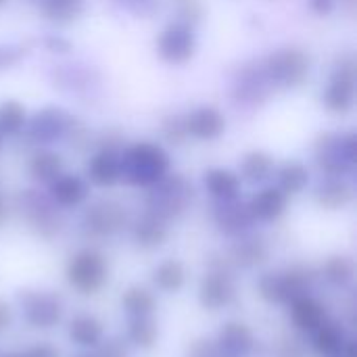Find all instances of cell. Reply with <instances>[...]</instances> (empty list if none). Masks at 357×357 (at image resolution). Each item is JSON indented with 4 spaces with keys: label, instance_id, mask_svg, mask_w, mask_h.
I'll return each mask as SVG.
<instances>
[{
    "label": "cell",
    "instance_id": "obj_1",
    "mask_svg": "<svg viewBox=\"0 0 357 357\" xmlns=\"http://www.w3.org/2000/svg\"><path fill=\"white\" fill-rule=\"evenodd\" d=\"M172 169L169 153L151 140H140L121 151V180L132 186L149 188L163 180Z\"/></svg>",
    "mask_w": 357,
    "mask_h": 357
},
{
    "label": "cell",
    "instance_id": "obj_2",
    "mask_svg": "<svg viewBox=\"0 0 357 357\" xmlns=\"http://www.w3.org/2000/svg\"><path fill=\"white\" fill-rule=\"evenodd\" d=\"M316 270L305 264H293L282 270L266 272L257 280V295L270 305H289L293 299L312 293Z\"/></svg>",
    "mask_w": 357,
    "mask_h": 357
},
{
    "label": "cell",
    "instance_id": "obj_3",
    "mask_svg": "<svg viewBox=\"0 0 357 357\" xmlns=\"http://www.w3.org/2000/svg\"><path fill=\"white\" fill-rule=\"evenodd\" d=\"M195 201L192 184L180 174H167L157 184L149 186L144 207L146 213H153L165 222L182 218Z\"/></svg>",
    "mask_w": 357,
    "mask_h": 357
},
{
    "label": "cell",
    "instance_id": "obj_4",
    "mask_svg": "<svg viewBox=\"0 0 357 357\" xmlns=\"http://www.w3.org/2000/svg\"><path fill=\"white\" fill-rule=\"evenodd\" d=\"M65 280L75 293L92 297L109 282V261L98 249L84 247L69 257L65 266Z\"/></svg>",
    "mask_w": 357,
    "mask_h": 357
},
{
    "label": "cell",
    "instance_id": "obj_5",
    "mask_svg": "<svg viewBox=\"0 0 357 357\" xmlns=\"http://www.w3.org/2000/svg\"><path fill=\"white\" fill-rule=\"evenodd\" d=\"M238 289L234 280V268L228 257L211 255L209 272L199 282V303L207 312H222L236 301Z\"/></svg>",
    "mask_w": 357,
    "mask_h": 357
},
{
    "label": "cell",
    "instance_id": "obj_6",
    "mask_svg": "<svg viewBox=\"0 0 357 357\" xmlns=\"http://www.w3.org/2000/svg\"><path fill=\"white\" fill-rule=\"evenodd\" d=\"M314 161L322 174L345 178L354 172L357 163L356 134L322 132L314 144Z\"/></svg>",
    "mask_w": 357,
    "mask_h": 357
},
{
    "label": "cell",
    "instance_id": "obj_7",
    "mask_svg": "<svg viewBox=\"0 0 357 357\" xmlns=\"http://www.w3.org/2000/svg\"><path fill=\"white\" fill-rule=\"evenodd\" d=\"M274 88H299L312 73V56L299 46H282L261 63Z\"/></svg>",
    "mask_w": 357,
    "mask_h": 357
},
{
    "label": "cell",
    "instance_id": "obj_8",
    "mask_svg": "<svg viewBox=\"0 0 357 357\" xmlns=\"http://www.w3.org/2000/svg\"><path fill=\"white\" fill-rule=\"evenodd\" d=\"M17 303L23 322L36 331H50L61 324L65 303L59 293L44 289H23L17 293Z\"/></svg>",
    "mask_w": 357,
    "mask_h": 357
},
{
    "label": "cell",
    "instance_id": "obj_9",
    "mask_svg": "<svg viewBox=\"0 0 357 357\" xmlns=\"http://www.w3.org/2000/svg\"><path fill=\"white\" fill-rule=\"evenodd\" d=\"M17 207L27 228L40 238L52 241L63 230L59 207L48 197L40 195L38 190H23L17 197Z\"/></svg>",
    "mask_w": 357,
    "mask_h": 357
},
{
    "label": "cell",
    "instance_id": "obj_10",
    "mask_svg": "<svg viewBox=\"0 0 357 357\" xmlns=\"http://www.w3.org/2000/svg\"><path fill=\"white\" fill-rule=\"evenodd\" d=\"M324 107L335 115H347L356 105V61L351 54L337 59L328 86L322 94Z\"/></svg>",
    "mask_w": 357,
    "mask_h": 357
},
{
    "label": "cell",
    "instance_id": "obj_11",
    "mask_svg": "<svg viewBox=\"0 0 357 357\" xmlns=\"http://www.w3.org/2000/svg\"><path fill=\"white\" fill-rule=\"evenodd\" d=\"M128 226V209L115 199H98L86 207L82 230L90 238H111Z\"/></svg>",
    "mask_w": 357,
    "mask_h": 357
},
{
    "label": "cell",
    "instance_id": "obj_12",
    "mask_svg": "<svg viewBox=\"0 0 357 357\" xmlns=\"http://www.w3.org/2000/svg\"><path fill=\"white\" fill-rule=\"evenodd\" d=\"M197 48H199V42H197L195 27H188L180 21L165 25L159 31L157 42H155V50L159 59L172 67L186 65L197 54Z\"/></svg>",
    "mask_w": 357,
    "mask_h": 357
},
{
    "label": "cell",
    "instance_id": "obj_13",
    "mask_svg": "<svg viewBox=\"0 0 357 357\" xmlns=\"http://www.w3.org/2000/svg\"><path fill=\"white\" fill-rule=\"evenodd\" d=\"M75 119L61 107H44L40 109L25 126L27 136L38 144H52L69 136Z\"/></svg>",
    "mask_w": 357,
    "mask_h": 357
},
{
    "label": "cell",
    "instance_id": "obj_14",
    "mask_svg": "<svg viewBox=\"0 0 357 357\" xmlns=\"http://www.w3.org/2000/svg\"><path fill=\"white\" fill-rule=\"evenodd\" d=\"M184 126L190 138L201 140V142H211L224 136L228 121H226V115L218 107L201 105L192 109L188 115H184Z\"/></svg>",
    "mask_w": 357,
    "mask_h": 357
},
{
    "label": "cell",
    "instance_id": "obj_15",
    "mask_svg": "<svg viewBox=\"0 0 357 357\" xmlns=\"http://www.w3.org/2000/svg\"><path fill=\"white\" fill-rule=\"evenodd\" d=\"M213 224L215 228L230 238H236L241 234L251 232L255 220L249 211V205L243 203L241 199H232V201H220L213 207Z\"/></svg>",
    "mask_w": 357,
    "mask_h": 357
},
{
    "label": "cell",
    "instance_id": "obj_16",
    "mask_svg": "<svg viewBox=\"0 0 357 357\" xmlns=\"http://www.w3.org/2000/svg\"><path fill=\"white\" fill-rule=\"evenodd\" d=\"M226 257L230 259L232 268L255 270L270 259V245L261 234L247 232V234H241L234 238Z\"/></svg>",
    "mask_w": 357,
    "mask_h": 357
},
{
    "label": "cell",
    "instance_id": "obj_17",
    "mask_svg": "<svg viewBox=\"0 0 357 357\" xmlns=\"http://www.w3.org/2000/svg\"><path fill=\"white\" fill-rule=\"evenodd\" d=\"M90 197V184L77 174H61L48 184V199L59 209L82 207Z\"/></svg>",
    "mask_w": 357,
    "mask_h": 357
},
{
    "label": "cell",
    "instance_id": "obj_18",
    "mask_svg": "<svg viewBox=\"0 0 357 357\" xmlns=\"http://www.w3.org/2000/svg\"><path fill=\"white\" fill-rule=\"evenodd\" d=\"M220 354L224 357H247L253 354L257 341L255 335L251 331L249 324L238 322V320H230L226 322L220 331L218 337L213 339Z\"/></svg>",
    "mask_w": 357,
    "mask_h": 357
},
{
    "label": "cell",
    "instance_id": "obj_19",
    "mask_svg": "<svg viewBox=\"0 0 357 357\" xmlns=\"http://www.w3.org/2000/svg\"><path fill=\"white\" fill-rule=\"evenodd\" d=\"M88 180L94 186L111 188L121 180V149L98 146L96 153L88 159Z\"/></svg>",
    "mask_w": 357,
    "mask_h": 357
},
{
    "label": "cell",
    "instance_id": "obj_20",
    "mask_svg": "<svg viewBox=\"0 0 357 357\" xmlns=\"http://www.w3.org/2000/svg\"><path fill=\"white\" fill-rule=\"evenodd\" d=\"M249 211L255 222L272 224L280 220L289 209V197L278 186H264L249 199Z\"/></svg>",
    "mask_w": 357,
    "mask_h": 357
},
{
    "label": "cell",
    "instance_id": "obj_21",
    "mask_svg": "<svg viewBox=\"0 0 357 357\" xmlns=\"http://www.w3.org/2000/svg\"><path fill=\"white\" fill-rule=\"evenodd\" d=\"M289 316H291L293 326L305 335H312L318 326H322L328 320L326 305L312 293L293 299L289 303Z\"/></svg>",
    "mask_w": 357,
    "mask_h": 357
},
{
    "label": "cell",
    "instance_id": "obj_22",
    "mask_svg": "<svg viewBox=\"0 0 357 357\" xmlns=\"http://www.w3.org/2000/svg\"><path fill=\"white\" fill-rule=\"evenodd\" d=\"M354 197H356L354 186L345 178H337V176H326L314 190L316 203L326 211L345 209L347 205L354 203Z\"/></svg>",
    "mask_w": 357,
    "mask_h": 357
},
{
    "label": "cell",
    "instance_id": "obj_23",
    "mask_svg": "<svg viewBox=\"0 0 357 357\" xmlns=\"http://www.w3.org/2000/svg\"><path fill=\"white\" fill-rule=\"evenodd\" d=\"M169 238V226L165 220L153 215V213H142L134 226H132V241L136 243V247L144 249V251H153L159 249L167 243Z\"/></svg>",
    "mask_w": 357,
    "mask_h": 357
},
{
    "label": "cell",
    "instance_id": "obj_24",
    "mask_svg": "<svg viewBox=\"0 0 357 357\" xmlns=\"http://www.w3.org/2000/svg\"><path fill=\"white\" fill-rule=\"evenodd\" d=\"M69 341L79 349H94L105 339V324L94 314H75L67 324Z\"/></svg>",
    "mask_w": 357,
    "mask_h": 357
},
{
    "label": "cell",
    "instance_id": "obj_25",
    "mask_svg": "<svg viewBox=\"0 0 357 357\" xmlns=\"http://www.w3.org/2000/svg\"><path fill=\"white\" fill-rule=\"evenodd\" d=\"M272 82L268 79L266 71H264V65L259 67H247L241 77L236 79L234 84V94L238 100L243 102H251V105H257V102H264L268 100L270 92H272Z\"/></svg>",
    "mask_w": 357,
    "mask_h": 357
},
{
    "label": "cell",
    "instance_id": "obj_26",
    "mask_svg": "<svg viewBox=\"0 0 357 357\" xmlns=\"http://www.w3.org/2000/svg\"><path fill=\"white\" fill-rule=\"evenodd\" d=\"M203 186L209 192V197L220 203V201H232L241 197L243 180L236 172L226 169V167H211L203 174Z\"/></svg>",
    "mask_w": 357,
    "mask_h": 357
},
{
    "label": "cell",
    "instance_id": "obj_27",
    "mask_svg": "<svg viewBox=\"0 0 357 357\" xmlns=\"http://www.w3.org/2000/svg\"><path fill=\"white\" fill-rule=\"evenodd\" d=\"M151 280L157 291H161L165 295H176L186 284V268L180 259L167 257L153 268Z\"/></svg>",
    "mask_w": 357,
    "mask_h": 357
},
{
    "label": "cell",
    "instance_id": "obj_28",
    "mask_svg": "<svg viewBox=\"0 0 357 357\" xmlns=\"http://www.w3.org/2000/svg\"><path fill=\"white\" fill-rule=\"evenodd\" d=\"M347 339L349 337L345 333V326L339 320L328 318L322 326H318L312 333V347H314V351L318 356L335 357L339 356V351H341V347L345 345Z\"/></svg>",
    "mask_w": 357,
    "mask_h": 357
},
{
    "label": "cell",
    "instance_id": "obj_29",
    "mask_svg": "<svg viewBox=\"0 0 357 357\" xmlns=\"http://www.w3.org/2000/svg\"><path fill=\"white\" fill-rule=\"evenodd\" d=\"M63 157L50 149H38L27 161V174L38 184H50L56 176L63 174Z\"/></svg>",
    "mask_w": 357,
    "mask_h": 357
},
{
    "label": "cell",
    "instance_id": "obj_30",
    "mask_svg": "<svg viewBox=\"0 0 357 357\" xmlns=\"http://www.w3.org/2000/svg\"><path fill=\"white\" fill-rule=\"evenodd\" d=\"M276 172V163L272 159L270 153L266 151H249L247 155H243L241 159V180L257 186V184H266Z\"/></svg>",
    "mask_w": 357,
    "mask_h": 357
},
{
    "label": "cell",
    "instance_id": "obj_31",
    "mask_svg": "<svg viewBox=\"0 0 357 357\" xmlns=\"http://www.w3.org/2000/svg\"><path fill=\"white\" fill-rule=\"evenodd\" d=\"M126 341L130 347L140 351H149L159 341V324L153 316H138L130 318L126 326Z\"/></svg>",
    "mask_w": 357,
    "mask_h": 357
},
{
    "label": "cell",
    "instance_id": "obj_32",
    "mask_svg": "<svg viewBox=\"0 0 357 357\" xmlns=\"http://www.w3.org/2000/svg\"><path fill=\"white\" fill-rule=\"evenodd\" d=\"M276 186L287 195V197H293V195H299L307 188L310 184V169L303 161L299 159H291V161H284L278 169H276Z\"/></svg>",
    "mask_w": 357,
    "mask_h": 357
},
{
    "label": "cell",
    "instance_id": "obj_33",
    "mask_svg": "<svg viewBox=\"0 0 357 357\" xmlns=\"http://www.w3.org/2000/svg\"><path fill=\"white\" fill-rule=\"evenodd\" d=\"M157 305H159V301H157L155 293L142 284H130L121 295V307L130 318L153 316L157 312Z\"/></svg>",
    "mask_w": 357,
    "mask_h": 357
},
{
    "label": "cell",
    "instance_id": "obj_34",
    "mask_svg": "<svg viewBox=\"0 0 357 357\" xmlns=\"http://www.w3.org/2000/svg\"><path fill=\"white\" fill-rule=\"evenodd\" d=\"M322 278L335 289H347L356 278V261L349 255L335 253L322 264Z\"/></svg>",
    "mask_w": 357,
    "mask_h": 357
},
{
    "label": "cell",
    "instance_id": "obj_35",
    "mask_svg": "<svg viewBox=\"0 0 357 357\" xmlns=\"http://www.w3.org/2000/svg\"><path fill=\"white\" fill-rule=\"evenodd\" d=\"M84 0H40V13L46 21L56 25H69L84 15Z\"/></svg>",
    "mask_w": 357,
    "mask_h": 357
},
{
    "label": "cell",
    "instance_id": "obj_36",
    "mask_svg": "<svg viewBox=\"0 0 357 357\" xmlns=\"http://www.w3.org/2000/svg\"><path fill=\"white\" fill-rule=\"evenodd\" d=\"M27 123V111L19 100H2L0 102V132L2 136H17Z\"/></svg>",
    "mask_w": 357,
    "mask_h": 357
},
{
    "label": "cell",
    "instance_id": "obj_37",
    "mask_svg": "<svg viewBox=\"0 0 357 357\" xmlns=\"http://www.w3.org/2000/svg\"><path fill=\"white\" fill-rule=\"evenodd\" d=\"M176 15H178L176 21H180L188 27H197L205 17V6L201 0H180L176 6Z\"/></svg>",
    "mask_w": 357,
    "mask_h": 357
},
{
    "label": "cell",
    "instance_id": "obj_38",
    "mask_svg": "<svg viewBox=\"0 0 357 357\" xmlns=\"http://www.w3.org/2000/svg\"><path fill=\"white\" fill-rule=\"evenodd\" d=\"M161 134L169 144H182L188 134H186V126H184V117L182 115H167L161 121Z\"/></svg>",
    "mask_w": 357,
    "mask_h": 357
},
{
    "label": "cell",
    "instance_id": "obj_39",
    "mask_svg": "<svg viewBox=\"0 0 357 357\" xmlns=\"http://www.w3.org/2000/svg\"><path fill=\"white\" fill-rule=\"evenodd\" d=\"M94 357H130V345L126 339L121 337H107L102 339L94 349H92Z\"/></svg>",
    "mask_w": 357,
    "mask_h": 357
},
{
    "label": "cell",
    "instance_id": "obj_40",
    "mask_svg": "<svg viewBox=\"0 0 357 357\" xmlns=\"http://www.w3.org/2000/svg\"><path fill=\"white\" fill-rule=\"evenodd\" d=\"M123 10L134 15L136 19H149L159 10L161 0H115Z\"/></svg>",
    "mask_w": 357,
    "mask_h": 357
},
{
    "label": "cell",
    "instance_id": "obj_41",
    "mask_svg": "<svg viewBox=\"0 0 357 357\" xmlns=\"http://www.w3.org/2000/svg\"><path fill=\"white\" fill-rule=\"evenodd\" d=\"M186 357H222L218 345L213 339H207V337H199L195 339L188 349H186Z\"/></svg>",
    "mask_w": 357,
    "mask_h": 357
},
{
    "label": "cell",
    "instance_id": "obj_42",
    "mask_svg": "<svg viewBox=\"0 0 357 357\" xmlns=\"http://www.w3.org/2000/svg\"><path fill=\"white\" fill-rule=\"evenodd\" d=\"M23 54H25V46H21V44H2L0 46V71L17 65Z\"/></svg>",
    "mask_w": 357,
    "mask_h": 357
},
{
    "label": "cell",
    "instance_id": "obj_43",
    "mask_svg": "<svg viewBox=\"0 0 357 357\" xmlns=\"http://www.w3.org/2000/svg\"><path fill=\"white\" fill-rule=\"evenodd\" d=\"M276 357H307V349L297 339H284L276 347Z\"/></svg>",
    "mask_w": 357,
    "mask_h": 357
},
{
    "label": "cell",
    "instance_id": "obj_44",
    "mask_svg": "<svg viewBox=\"0 0 357 357\" xmlns=\"http://www.w3.org/2000/svg\"><path fill=\"white\" fill-rule=\"evenodd\" d=\"M23 357H61V349L50 343H36L23 351Z\"/></svg>",
    "mask_w": 357,
    "mask_h": 357
},
{
    "label": "cell",
    "instance_id": "obj_45",
    "mask_svg": "<svg viewBox=\"0 0 357 357\" xmlns=\"http://www.w3.org/2000/svg\"><path fill=\"white\" fill-rule=\"evenodd\" d=\"M44 46L50 50V52H67L69 48H71V42L69 40H65V38H61V36H48L46 40H44Z\"/></svg>",
    "mask_w": 357,
    "mask_h": 357
},
{
    "label": "cell",
    "instance_id": "obj_46",
    "mask_svg": "<svg viewBox=\"0 0 357 357\" xmlns=\"http://www.w3.org/2000/svg\"><path fill=\"white\" fill-rule=\"evenodd\" d=\"M310 8L320 17H328L335 10V0H310Z\"/></svg>",
    "mask_w": 357,
    "mask_h": 357
},
{
    "label": "cell",
    "instance_id": "obj_47",
    "mask_svg": "<svg viewBox=\"0 0 357 357\" xmlns=\"http://www.w3.org/2000/svg\"><path fill=\"white\" fill-rule=\"evenodd\" d=\"M10 324H13V307L0 299V335L6 333L10 328Z\"/></svg>",
    "mask_w": 357,
    "mask_h": 357
},
{
    "label": "cell",
    "instance_id": "obj_48",
    "mask_svg": "<svg viewBox=\"0 0 357 357\" xmlns=\"http://www.w3.org/2000/svg\"><path fill=\"white\" fill-rule=\"evenodd\" d=\"M339 356H341V357H357V343H356V341H354V339H347V341H345V345L341 347Z\"/></svg>",
    "mask_w": 357,
    "mask_h": 357
},
{
    "label": "cell",
    "instance_id": "obj_49",
    "mask_svg": "<svg viewBox=\"0 0 357 357\" xmlns=\"http://www.w3.org/2000/svg\"><path fill=\"white\" fill-rule=\"evenodd\" d=\"M4 218H6V207H4V199L0 195V224L4 222Z\"/></svg>",
    "mask_w": 357,
    "mask_h": 357
},
{
    "label": "cell",
    "instance_id": "obj_50",
    "mask_svg": "<svg viewBox=\"0 0 357 357\" xmlns=\"http://www.w3.org/2000/svg\"><path fill=\"white\" fill-rule=\"evenodd\" d=\"M4 357H23V351H10V354H6Z\"/></svg>",
    "mask_w": 357,
    "mask_h": 357
},
{
    "label": "cell",
    "instance_id": "obj_51",
    "mask_svg": "<svg viewBox=\"0 0 357 357\" xmlns=\"http://www.w3.org/2000/svg\"><path fill=\"white\" fill-rule=\"evenodd\" d=\"M71 357H94L92 354H86V351H82V354H75V356H71Z\"/></svg>",
    "mask_w": 357,
    "mask_h": 357
},
{
    "label": "cell",
    "instance_id": "obj_52",
    "mask_svg": "<svg viewBox=\"0 0 357 357\" xmlns=\"http://www.w3.org/2000/svg\"><path fill=\"white\" fill-rule=\"evenodd\" d=\"M8 4V0H0V8H4Z\"/></svg>",
    "mask_w": 357,
    "mask_h": 357
},
{
    "label": "cell",
    "instance_id": "obj_53",
    "mask_svg": "<svg viewBox=\"0 0 357 357\" xmlns=\"http://www.w3.org/2000/svg\"><path fill=\"white\" fill-rule=\"evenodd\" d=\"M2 144H4V136H2V132H0V149H2Z\"/></svg>",
    "mask_w": 357,
    "mask_h": 357
},
{
    "label": "cell",
    "instance_id": "obj_54",
    "mask_svg": "<svg viewBox=\"0 0 357 357\" xmlns=\"http://www.w3.org/2000/svg\"><path fill=\"white\" fill-rule=\"evenodd\" d=\"M27 2H40V0H27Z\"/></svg>",
    "mask_w": 357,
    "mask_h": 357
},
{
    "label": "cell",
    "instance_id": "obj_55",
    "mask_svg": "<svg viewBox=\"0 0 357 357\" xmlns=\"http://www.w3.org/2000/svg\"><path fill=\"white\" fill-rule=\"evenodd\" d=\"M335 357H341V356H335Z\"/></svg>",
    "mask_w": 357,
    "mask_h": 357
},
{
    "label": "cell",
    "instance_id": "obj_56",
    "mask_svg": "<svg viewBox=\"0 0 357 357\" xmlns=\"http://www.w3.org/2000/svg\"><path fill=\"white\" fill-rule=\"evenodd\" d=\"M222 357H224V356H222Z\"/></svg>",
    "mask_w": 357,
    "mask_h": 357
}]
</instances>
